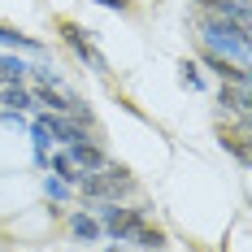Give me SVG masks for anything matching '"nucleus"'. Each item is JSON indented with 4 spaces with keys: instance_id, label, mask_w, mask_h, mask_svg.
<instances>
[{
    "instance_id": "obj_17",
    "label": "nucleus",
    "mask_w": 252,
    "mask_h": 252,
    "mask_svg": "<svg viewBox=\"0 0 252 252\" xmlns=\"http://www.w3.org/2000/svg\"><path fill=\"white\" fill-rule=\"evenodd\" d=\"M104 252H126V248H122V244H118V248H104Z\"/></svg>"
},
{
    "instance_id": "obj_7",
    "label": "nucleus",
    "mask_w": 252,
    "mask_h": 252,
    "mask_svg": "<svg viewBox=\"0 0 252 252\" xmlns=\"http://www.w3.org/2000/svg\"><path fill=\"white\" fill-rule=\"evenodd\" d=\"M0 44H4V48H18V52H35V57L48 52L35 35H26V31H18V26H9V22H0Z\"/></svg>"
},
{
    "instance_id": "obj_4",
    "label": "nucleus",
    "mask_w": 252,
    "mask_h": 252,
    "mask_svg": "<svg viewBox=\"0 0 252 252\" xmlns=\"http://www.w3.org/2000/svg\"><path fill=\"white\" fill-rule=\"evenodd\" d=\"M65 157L74 161L78 174H96V170H104V165H109V152L100 148V139H83V144H70V148H65Z\"/></svg>"
},
{
    "instance_id": "obj_15",
    "label": "nucleus",
    "mask_w": 252,
    "mask_h": 252,
    "mask_svg": "<svg viewBox=\"0 0 252 252\" xmlns=\"http://www.w3.org/2000/svg\"><path fill=\"white\" fill-rule=\"evenodd\" d=\"M44 191H48L52 200H61V196H70V187H65V183H61L57 174H44Z\"/></svg>"
},
{
    "instance_id": "obj_12",
    "label": "nucleus",
    "mask_w": 252,
    "mask_h": 252,
    "mask_svg": "<svg viewBox=\"0 0 252 252\" xmlns=\"http://www.w3.org/2000/svg\"><path fill=\"white\" fill-rule=\"evenodd\" d=\"M31 139H35V161H39V165H48V130H44V126L39 122H31Z\"/></svg>"
},
{
    "instance_id": "obj_3",
    "label": "nucleus",
    "mask_w": 252,
    "mask_h": 252,
    "mask_svg": "<svg viewBox=\"0 0 252 252\" xmlns=\"http://www.w3.org/2000/svg\"><path fill=\"white\" fill-rule=\"evenodd\" d=\"M57 31H61L65 48L74 52L78 61L87 65V70H96V74H109V61H104V52L96 48V44H92V31H87V26H78V22H61Z\"/></svg>"
},
{
    "instance_id": "obj_2",
    "label": "nucleus",
    "mask_w": 252,
    "mask_h": 252,
    "mask_svg": "<svg viewBox=\"0 0 252 252\" xmlns=\"http://www.w3.org/2000/svg\"><path fill=\"white\" fill-rule=\"evenodd\" d=\"M135 191V178H130V170L126 165H104V170H96V174H83L78 178V196L87 204H104V200H126Z\"/></svg>"
},
{
    "instance_id": "obj_9",
    "label": "nucleus",
    "mask_w": 252,
    "mask_h": 252,
    "mask_svg": "<svg viewBox=\"0 0 252 252\" xmlns=\"http://www.w3.org/2000/svg\"><path fill=\"white\" fill-rule=\"evenodd\" d=\"M48 170H52V174H57V178H61L65 187H78V178H83V174H78V170H74V161L65 157V148H61V152H52Z\"/></svg>"
},
{
    "instance_id": "obj_1",
    "label": "nucleus",
    "mask_w": 252,
    "mask_h": 252,
    "mask_svg": "<svg viewBox=\"0 0 252 252\" xmlns=\"http://www.w3.org/2000/svg\"><path fill=\"white\" fill-rule=\"evenodd\" d=\"M200 44H204V52L248 70V26L226 22V18H200Z\"/></svg>"
},
{
    "instance_id": "obj_11",
    "label": "nucleus",
    "mask_w": 252,
    "mask_h": 252,
    "mask_svg": "<svg viewBox=\"0 0 252 252\" xmlns=\"http://www.w3.org/2000/svg\"><path fill=\"white\" fill-rule=\"evenodd\" d=\"M4 83H26L22 57H9V52H0V87H4Z\"/></svg>"
},
{
    "instance_id": "obj_13",
    "label": "nucleus",
    "mask_w": 252,
    "mask_h": 252,
    "mask_svg": "<svg viewBox=\"0 0 252 252\" xmlns=\"http://www.w3.org/2000/svg\"><path fill=\"white\" fill-rule=\"evenodd\" d=\"M248 135H222V148H230V157L239 161V165H248V144H244Z\"/></svg>"
},
{
    "instance_id": "obj_6",
    "label": "nucleus",
    "mask_w": 252,
    "mask_h": 252,
    "mask_svg": "<svg viewBox=\"0 0 252 252\" xmlns=\"http://www.w3.org/2000/svg\"><path fill=\"white\" fill-rule=\"evenodd\" d=\"M200 18H226V22L248 26V4H239V0H200Z\"/></svg>"
},
{
    "instance_id": "obj_14",
    "label": "nucleus",
    "mask_w": 252,
    "mask_h": 252,
    "mask_svg": "<svg viewBox=\"0 0 252 252\" xmlns=\"http://www.w3.org/2000/svg\"><path fill=\"white\" fill-rule=\"evenodd\" d=\"M178 78H183L187 87H204V78H200V65H196V61H183V65H178Z\"/></svg>"
},
{
    "instance_id": "obj_8",
    "label": "nucleus",
    "mask_w": 252,
    "mask_h": 252,
    "mask_svg": "<svg viewBox=\"0 0 252 252\" xmlns=\"http://www.w3.org/2000/svg\"><path fill=\"white\" fill-rule=\"evenodd\" d=\"M218 104H222V109H226V113H239V118H244V113H248V87H239V83H222V87H218Z\"/></svg>"
},
{
    "instance_id": "obj_16",
    "label": "nucleus",
    "mask_w": 252,
    "mask_h": 252,
    "mask_svg": "<svg viewBox=\"0 0 252 252\" xmlns=\"http://www.w3.org/2000/svg\"><path fill=\"white\" fill-rule=\"evenodd\" d=\"M96 4H100V9H118V13L130 9V0H96Z\"/></svg>"
},
{
    "instance_id": "obj_10",
    "label": "nucleus",
    "mask_w": 252,
    "mask_h": 252,
    "mask_svg": "<svg viewBox=\"0 0 252 252\" xmlns=\"http://www.w3.org/2000/svg\"><path fill=\"white\" fill-rule=\"evenodd\" d=\"M70 230H74V239H83V244L100 239V222H96L92 213H74V218H70Z\"/></svg>"
},
{
    "instance_id": "obj_5",
    "label": "nucleus",
    "mask_w": 252,
    "mask_h": 252,
    "mask_svg": "<svg viewBox=\"0 0 252 252\" xmlns=\"http://www.w3.org/2000/svg\"><path fill=\"white\" fill-rule=\"evenodd\" d=\"M122 244H135V248H144V252H157V248H165V230L161 226H152L148 218H139L135 226L126 230V239Z\"/></svg>"
}]
</instances>
